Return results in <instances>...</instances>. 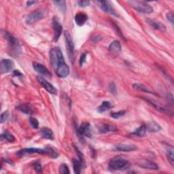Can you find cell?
I'll list each match as a JSON object with an SVG mask.
<instances>
[{
	"instance_id": "obj_1",
	"label": "cell",
	"mask_w": 174,
	"mask_h": 174,
	"mask_svg": "<svg viewBox=\"0 0 174 174\" xmlns=\"http://www.w3.org/2000/svg\"><path fill=\"white\" fill-rule=\"evenodd\" d=\"M50 64L58 77L65 78L69 74V68L64 60L63 53L59 48H53L50 51Z\"/></svg>"
},
{
	"instance_id": "obj_2",
	"label": "cell",
	"mask_w": 174,
	"mask_h": 174,
	"mask_svg": "<svg viewBox=\"0 0 174 174\" xmlns=\"http://www.w3.org/2000/svg\"><path fill=\"white\" fill-rule=\"evenodd\" d=\"M18 154H46L49 156L53 159H57L59 156V154L51 148H46L44 150L39 149V148H24L17 152Z\"/></svg>"
},
{
	"instance_id": "obj_3",
	"label": "cell",
	"mask_w": 174,
	"mask_h": 174,
	"mask_svg": "<svg viewBox=\"0 0 174 174\" xmlns=\"http://www.w3.org/2000/svg\"><path fill=\"white\" fill-rule=\"evenodd\" d=\"M130 163L122 157H115L109 163V169L113 171H124L129 168Z\"/></svg>"
},
{
	"instance_id": "obj_4",
	"label": "cell",
	"mask_w": 174,
	"mask_h": 174,
	"mask_svg": "<svg viewBox=\"0 0 174 174\" xmlns=\"http://www.w3.org/2000/svg\"><path fill=\"white\" fill-rule=\"evenodd\" d=\"M128 3L135 10L141 12V13L151 14L154 11L152 6L148 4L146 2L132 0V1H129Z\"/></svg>"
},
{
	"instance_id": "obj_5",
	"label": "cell",
	"mask_w": 174,
	"mask_h": 174,
	"mask_svg": "<svg viewBox=\"0 0 174 174\" xmlns=\"http://www.w3.org/2000/svg\"><path fill=\"white\" fill-rule=\"evenodd\" d=\"M2 35L5 38V39L8 40L10 49L12 50V53L15 54L16 57L18 56L21 49L20 44H19L18 40L7 31H2Z\"/></svg>"
},
{
	"instance_id": "obj_6",
	"label": "cell",
	"mask_w": 174,
	"mask_h": 174,
	"mask_svg": "<svg viewBox=\"0 0 174 174\" xmlns=\"http://www.w3.org/2000/svg\"><path fill=\"white\" fill-rule=\"evenodd\" d=\"M46 17V11L44 9H37L31 12L26 18V23L31 25L38 21H40Z\"/></svg>"
},
{
	"instance_id": "obj_7",
	"label": "cell",
	"mask_w": 174,
	"mask_h": 174,
	"mask_svg": "<svg viewBox=\"0 0 174 174\" xmlns=\"http://www.w3.org/2000/svg\"><path fill=\"white\" fill-rule=\"evenodd\" d=\"M64 34H65L67 54H68V57L70 61H72V63H73L74 61V44L72 38L67 31H66Z\"/></svg>"
},
{
	"instance_id": "obj_8",
	"label": "cell",
	"mask_w": 174,
	"mask_h": 174,
	"mask_svg": "<svg viewBox=\"0 0 174 174\" xmlns=\"http://www.w3.org/2000/svg\"><path fill=\"white\" fill-rule=\"evenodd\" d=\"M76 131L78 137H80L82 140L84 139V137H91V126L89 122H83L79 127H76Z\"/></svg>"
},
{
	"instance_id": "obj_9",
	"label": "cell",
	"mask_w": 174,
	"mask_h": 174,
	"mask_svg": "<svg viewBox=\"0 0 174 174\" xmlns=\"http://www.w3.org/2000/svg\"><path fill=\"white\" fill-rule=\"evenodd\" d=\"M95 3L104 12L110 14H113L117 17H118L117 12H115L113 8H112L110 2L105 1V0H104V1H103V0H98V1H95Z\"/></svg>"
},
{
	"instance_id": "obj_10",
	"label": "cell",
	"mask_w": 174,
	"mask_h": 174,
	"mask_svg": "<svg viewBox=\"0 0 174 174\" xmlns=\"http://www.w3.org/2000/svg\"><path fill=\"white\" fill-rule=\"evenodd\" d=\"M52 24H53V31H54L53 41L57 42L59 39L61 33H62L63 27L60 23L59 18H58L56 16L53 18Z\"/></svg>"
},
{
	"instance_id": "obj_11",
	"label": "cell",
	"mask_w": 174,
	"mask_h": 174,
	"mask_svg": "<svg viewBox=\"0 0 174 174\" xmlns=\"http://www.w3.org/2000/svg\"><path fill=\"white\" fill-rule=\"evenodd\" d=\"M37 79L38 80V82H40V85L42 86L43 88L46 89L48 93H50V94H53V95H57V89L54 86L51 85L50 83L48 82L47 80L44 78V77L38 76Z\"/></svg>"
},
{
	"instance_id": "obj_12",
	"label": "cell",
	"mask_w": 174,
	"mask_h": 174,
	"mask_svg": "<svg viewBox=\"0 0 174 174\" xmlns=\"http://www.w3.org/2000/svg\"><path fill=\"white\" fill-rule=\"evenodd\" d=\"M14 63L13 61L10 59H3L1 61V73H7L10 72L14 69Z\"/></svg>"
},
{
	"instance_id": "obj_13",
	"label": "cell",
	"mask_w": 174,
	"mask_h": 174,
	"mask_svg": "<svg viewBox=\"0 0 174 174\" xmlns=\"http://www.w3.org/2000/svg\"><path fill=\"white\" fill-rule=\"evenodd\" d=\"M137 165L141 168L146 169H152V170H157L159 169V167L156 163H154L152 161H150L147 159H141L137 161Z\"/></svg>"
},
{
	"instance_id": "obj_14",
	"label": "cell",
	"mask_w": 174,
	"mask_h": 174,
	"mask_svg": "<svg viewBox=\"0 0 174 174\" xmlns=\"http://www.w3.org/2000/svg\"><path fill=\"white\" fill-rule=\"evenodd\" d=\"M137 149V147L133 144H120L114 146V150L121 152H131Z\"/></svg>"
},
{
	"instance_id": "obj_15",
	"label": "cell",
	"mask_w": 174,
	"mask_h": 174,
	"mask_svg": "<svg viewBox=\"0 0 174 174\" xmlns=\"http://www.w3.org/2000/svg\"><path fill=\"white\" fill-rule=\"evenodd\" d=\"M32 65H33V67L35 70V72H37L38 73H39L44 76H47V77L51 76V73H50L49 71H48L46 67L44 65H42V64L37 62H34L33 64H32Z\"/></svg>"
},
{
	"instance_id": "obj_16",
	"label": "cell",
	"mask_w": 174,
	"mask_h": 174,
	"mask_svg": "<svg viewBox=\"0 0 174 174\" xmlns=\"http://www.w3.org/2000/svg\"><path fill=\"white\" fill-rule=\"evenodd\" d=\"M146 22L149 24L151 27L155 29L156 30L160 31L162 32H165L166 31V27L165 25L161 23L159 21H156L155 20H152L150 18H147Z\"/></svg>"
},
{
	"instance_id": "obj_17",
	"label": "cell",
	"mask_w": 174,
	"mask_h": 174,
	"mask_svg": "<svg viewBox=\"0 0 174 174\" xmlns=\"http://www.w3.org/2000/svg\"><path fill=\"white\" fill-rule=\"evenodd\" d=\"M74 20H75L76 25H78V26H82L88 20V16L84 12H78L76 14Z\"/></svg>"
},
{
	"instance_id": "obj_18",
	"label": "cell",
	"mask_w": 174,
	"mask_h": 174,
	"mask_svg": "<svg viewBox=\"0 0 174 174\" xmlns=\"http://www.w3.org/2000/svg\"><path fill=\"white\" fill-rule=\"evenodd\" d=\"M40 135L42 137L44 138V139L46 140H54V133L53 131L50 129L49 128L44 127L43 129H42V130L40 131Z\"/></svg>"
},
{
	"instance_id": "obj_19",
	"label": "cell",
	"mask_w": 174,
	"mask_h": 174,
	"mask_svg": "<svg viewBox=\"0 0 174 174\" xmlns=\"http://www.w3.org/2000/svg\"><path fill=\"white\" fill-rule=\"evenodd\" d=\"M146 131L150 133H157L161 130V127L155 122H151L146 125Z\"/></svg>"
},
{
	"instance_id": "obj_20",
	"label": "cell",
	"mask_w": 174,
	"mask_h": 174,
	"mask_svg": "<svg viewBox=\"0 0 174 174\" xmlns=\"http://www.w3.org/2000/svg\"><path fill=\"white\" fill-rule=\"evenodd\" d=\"M116 131H117V128L111 125H103L102 126L99 128V132L101 133H108V132H113Z\"/></svg>"
},
{
	"instance_id": "obj_21",
	"label": "cell",
	"mask_w": 174,
	"mask_h": 174,
	"mask_svg": "<svg viewBox=\"0 0 174 174\" xmlns=\"http://www.w3.org/2000/svg\"><path fill=\"white\" fill-rule=\"evenodd\" d=\"M121 49H122V47H121V43L117 40L112 42L109 46V50L113 53L121 52Z\"/></svg>"
},
{
	"instance_id": "obj_22",
	"label": "cell",
	"mask_w": 174,
	"mask_h": 174,
	"mask_svg": "<svg viewBox=\"0 0 174 174\" xmlns=\"http://www.w3.org/2000/svg\"><path fill=\"white\" fill-rule=\"evenodd\" d=\"M72 163H73V167L74 173L76 174H79L81 173L82 169L84 167H85L82 165V163L80 162L79 160H76V159H73Z\"/></svg>"
},
{
	"instance_id": "obj_23",
	"label": "cell",
	"mask_w": 174,
	"mask_h": 174,
	"mask_svg": "<svg viewBox=\"0 0 174 174\" xmlns=\"http://www.w3.org/2000/svg\"><path fill=\"white\" fill-rule=\"evenodd\" d=\"M146 125H141L140 127H138L136 130H135L133 132V135H135V136H137V137H144L145 136V135L146 133Z\"/></svg>"
},
{
	"instance_id": "obj_24",
	"label": "cell",
	"mask_w": 174,
	"mask_h": 174,
	"mask_svg": "<svg viewBox=\"0 0 174 174\" xmlns=\"http://www.w3.org/2000/svg\"><path fill=\"white\" fill-rule=\"evenodd\" d=\"M133 89L137 90V91H143V92H146L148 93H151V94H155L153 91H151L148 88L147 86H144V85H141V84H134L133 85Z\"/></svg>"
},
{
	"instance_id": "obj_25",
	"label": "cell",
	"mask_w": 174,
	"mask_h": 174,
	"mask_svg": "<svg viewBox=\"0 0 174 174\" xmlns=\"http://www.w3.org/2000/svg\"><path fill=\"white\" fill-rule=\"evenodd\" d=\"M112 108V104L109 101H105L102 102L101 105L99 106V107L97 108V111L100 113H103V112H105L106 111L109 110V109H111Z\"/></svg>"
},
{
	"instance_id": "obj_26",
	"label": "cell",
	"mask_w": 174,
	"mask_h": 174,
	"mask_svg": "<svg viewBox=\"0 0 174 174\" xmlns=\"http://www.w3.org/2000/svg\"><path fill=\"white\" fill-rule=\"evenodd\" d=\"M142 99H144V100L146 101H147L148 104H150L151 105H152L154 108H156V109H158V110L163 111V112L165 111V109L161 107L159 103L156 102V101L153 100V99H150V98H146V97H143Z\"/></svg>"
},
{
	"instance_id": "obj_27",
	"label": "cell",
	"mask_w": 174,
	"mask_h": 174,
	"mask_svg": "<svg viewBox=\"0 0 174 174\" xmlns=\"http://www.w3.org/2000/svg\"><path fill=\"white\" fill-rule=\"evenodd\" d=\"M166 154L167 157H168V159L170 163L172 164V165H173L174 156H173V148L172 146H166Z\"/></svg>"
},
{
	"instance_id": "obj_28",
	"label": "cell",
	"mask_w": 174,
	"mask_h": 174,
	"mask_svg": "<svg viewBox=\"0 0 174 174\" xmlns=\"http://www.w3.org/2000/svg\"><path fill=\"white\" fill-rule=\"evenodd\" d=\"M17 109L19 111L23 112L25 114H31L32 110L30 105L27 104H21L17 106Z\"/></svg>"
},
{
	"instance_id": "obj_29",
	"label": "cell",
	"mask_w": 174,
	"mask_h": 174,
	"mask_svg": "<svg viewBox=\"0 0 174 174\" xmlns=\"http://www.w3.org/2000/svg\"><path fill=\"white\" fill-rule=\"evenodd\" d=\"M1 138H2V140L4 139L6 141H8V142H14L16 140L14 135L10 133L9 132L7 131H6L4 132V133H2Z\"/></svg>"
},
{
	"instance_id": "obj_30",
	"label": "cell",
	"mask_w": 174,
	"mask_h": 174,
	"mask_svg": "<svg viewBox=\"0 0 174 174\" xmlns=\"http://www.w3.org/2000/svg\"><path fill=\"white\" fill-rule=\"evenodd\" d=\"M53 3L62 12H65L66 10V2L60 0V1H53Z\"/></svg>"
},
{
	"instance_id": "obj_31",
	"label": "cell",
	"mask_w": 174,
	"mask_h": 174,
	"mask_svg": "<svg viewBox=\"0 0 174 174\" xmlns=\"http://www.w3.org/2000/svg\"><path fill=\"white\" fill-rule=\"evenodd\" d=\"M74 148H75V150L76 151V153H77V154H78V156L79 157V160L82 163V165L85 166V156H84V154H82V152H81V151H80L78 149V148L77 147V146H74Z\"/></svg>"
},
{
	"instance_id": "obj_32",
	"label": "cell",
	"mask_w": 174,
	"mask_h": 174,
	"mask_svg": "<svg viewBox=\"0 0 174 174\" xmlns=\"http://www.w3.org/2000/svg\"><path fill=\"white\" fill-rule=\"evenodd\" d=\"M59 172L60 173L62 174H67V173H69V167L67 166L66 164H61L59 167Z\"/></svg>"
},
{
	"instance_id": "obj_33",
	"label": "cell",
	"mask_w": 174,
	"mask_h": 174,
	"mask_svg": "<svg viewBox=\"0 0 174 174\" xmlns=\"http://www.w3.org/2000/svg\"><path fill=\"white\" fill-rule=\"evenodd\" d=\"M109 91L113 95H117V88L116 86V84L113 82H112L109 84Z\"/></svg>"
},
{
	"instance_id": "obj_34",
	"label": "cell",
	"mask_w": 174,
	"mask_h": 174,
	"mask_svg": "<svg viewBox=\"0 0 174 174\" xmlns=\"http://www.w3.org/2000/svg\"><path fill=\"white\" fill-rule=\"evenodd\" d=\"M126 113V112L125 110H121V111H119V112H112L111 113V117L115 118V119H118L121 117H123V116Z\"/></svg>"
},
{
	"instance_id": "obj_35",
	"label": "cell",
	"mask_w": 174,
	"mask_h": 174,
	"mask_svg": "<svg viewBox=\"0 0 174 174\" xmlns=\"http://www.w3.org/2000/svg\"><path fill=\"white\" fill-rule=\"evenodd\" d=\"M30 123L31 125V126L34 129H38L39 127V122L38 121L36 118H35L34 117H31L30 118Z\"/></svg>"
},
{
	"instance_id": "obj_36",
	"label": "cell",
	"mask_w": 174,
	"mask_h": 174,
	"mask_svg": "<svg viewBox=\"0 0 174 174\" xmlns=\"http://www.w3.org/2000/svg\"><path fill=\"white\" fill-rule=\"evenodd\" d=\"M90 1L89 0H79L77 2V4L81 8H86L87 6H89L90 4Z\"/></svg>"
},
{
	"instance_id": "obj_37",
	"label": "cell",
	"mask_w": 174,
	"mask_h": 174,
	"mask_svg": "<svg viewBox=\"0 0 174 174\" xmlns=\"http://www.w3.org/2000/svg\"><path fill=\"white\" fill-rule=\"evenodd\" d=\"M9 117V112L8 111H5L4 112H3L1 115V119H0V122L1 123H4L6 121L8 120V118Z\"/></svg>"
},
{
	"instance_id": "obj_38",
	"label": "cell",
	"mask_w": 174,
	"mask_h": 174,
	"mask_svg": "<svg viewBox=\"0 0 174 174\" xmlns=\"http://www.w3.org/2000/svg\"><path fill=\"white\" fill-rule=\"evenodd\" d=\"M34 169L35 170V172L38 173H42V167L40 165L39 163H35L34 165Z\"/></svg>"
},
{
	"instance_id": "obj_39",
	"label": "cell",
	"mask_w": 174,
	"mask_h": 174,
	"mask_svg": "<svg viewBox=\"0 0 174 174\" xmlns=\"http://www.w3.org/2000/svg\"><path fill=\"white\" fill-rule=\"evenodd\" d=\"M86 53H84L81 54V56H80V67H82L84 63H85L86 61Z\"/></svg>"
},
{
	"instance_id": "obj_40",
	"label": "cell",
	"mask_w": 174,
	"mask_h": 174,
	"mask_svg": "<svg viewBox=\"0 0 174 174\" xmlns=\"http://www.w3.org/2000/svg\"><path fill=\"white\" fill-rule=\"evenodd\" d=\"M167 19L170 22V23L172 25H173V14L172 12H169L168 14H167Z\"/></svg>"
},
{
	"instance_id": "obj_41",
	"label": "cell",
	"mask_w": 174,
	"mask_h": 174,
	"mask_svg": "<svg viewBox=\"0 0 174 174\" xmlns=\"http://www.w3.org/2000/svg\"><path fill=\"white\" fill-rule=\"evenodd\" d=\"M12 76H13L14 77V76H22V74L19 72L18 70H14L13 73H12Z\"/></svg>"
},
{
	"instance_id": "obj_42",
	"label": "cell",
	"mask_w": 174,
	"mask_h": 174,
	"mask_svg": "<svg viewBox=\"0 0 174 174\" xmlns=\"http://www.w3.org/2000/svg\"><path fill=\"white\" fill-rule=\"evenodd\" d=\"M35 3H36V2H35V1H29V2H27V5L28 6H31L32 5H34V4H35Z\"/></svg>"
}]
</instances>
